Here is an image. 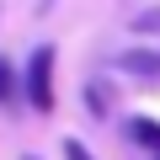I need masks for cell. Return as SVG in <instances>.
Listing matches in <instances>:
<instances>
[{
  "label": "cell",
  "instance_id": "cell-8",
  "mask_svg": "<svg viewBox=\"0 0 160 160\" xmlns=\"http://www.w3.org/2000/svg\"><path fill=\"white\" fill-rule=\"evenodd\" d=\"M22 160H38V155H22Z\"/></svg>",
  "mask_w": 160,
  "mask_h": 160
},
{
  "label": "cell",
  "instance_id": "cell-7",
  "mask_svg": "<svg viewBox=\"0 0 160 160\" xmlns=\"http://www.w3.org/2000/svg\"><path fill=\"white\" fill-rule=\"evenodd\" d=\"M59 149H64V160H96V155H91V149H86V144H80V139H64V144H59Z\"/></svg>",
  "mask_w": 160,
  "mask_h": 160
},
{
  "label": "cell",
  "instance_id": "cell-5",
  "mask_svg": "<svg viewBox=\"0 0 160 160\" xmlns=\"http://www.w3.org/2000/svg\"><path fill=\"white\" fill-rule=\"evenodd\" d=\"M16 96H27V80L11 69V59H6V53H0V102L16 107Z\"/></svg>",
  "mask_w": 160,
  "mask_h": 160
},
{
  "label": "cell",
  "instance_id": "cell-6",
  "mask_svg": "<svg viewBox=\"0 0 160 160\" xmlns=\"http://www.w3.org/2000/svg\"><path fill=\"white\" fill-rule=\"evenodd\" d=\"M133 32H160V6H144V11H133Z\"/></svg>",
  "mask_w": 160,
  "mask_h": 160
},
{
  "label": "cell",
  "instance_id": "cell-1",
  "mask_svg": "<svg viewBox=\"0 0 160 160\" xmlns=\"http://www.w3.org/2000/svg\"><path fill=\"white\" fill-rule=\"evenodd\" d=\"M22 80H27V107H32V112H53V48H48V43L32 48Z\"/></svg>",
  "mask_w": 160,
  "mask_h": 160
},
{
  "label": "cell",
  "instance_id": "cell-2",
  "mask_svg": "<svg viewBox=\"0 0 160 160\" xmlns=\"http://www.w3.org/2000/svg\"><path fill=\"white\" fill-rule=\"evenodd\" d=\"M123 75H133L139 86H160V53L155 48H144V43H133V48H123L118 59H112Z\"/></svg>",
  "mask_w": 160,
  "mask_h": 160
},
{
  "label": "cell",
  "instance_id": "cell-3",
  "mask_svg": "<svg viewBox=\"0 0 160 160\" xmlns=\"http://www.w3.org/2000/svg\"><path fill=\"white\" fill-rule=\"evenodd\" d=\"M86 112L91 118H112L118 112V86H112L107 75H91L86 80Z\"/></svg>",
  "mask_w": 160,
  "mask_h": 160
},
{
  "label": "cell",
  "instance_id": "cell-4",
  "mask_svg": "<svg viewBox=\"0 0 160 160\" xmlns=\"http://www.w3.org/2000/svg\"><path fill=\"white\" fill-rule=\"evenodd\" d=\"M123 133H128V144H139V149H149V160H160V118H128L123 123Z\"/></svg>",
  "mask_w": 160,
  "mask_h": 160
}]
</instances>
